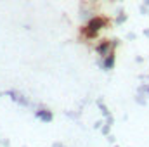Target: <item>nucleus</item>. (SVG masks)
Instances as JSON below:
<instances>
[]
</instances>
